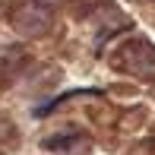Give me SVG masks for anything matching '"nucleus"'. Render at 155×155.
I'll return each instance as SVG.
<instances>
[{"label": "nucleus", "instance_id": "nucleus-1", "mask_svg": "<svg viewBox=\"0 0 155 155\" xmlns=\"http://www.w3.org/2000/svg\"><path fill=\"white\" fill-rule=\"evenodd\" d=\"M48 22H51V13H48L41 3H32V0L19 3L16 13H13V25H16L19 32H25V35H38V32H45Z\"/></svg>", "mask_w": 155, "mask_h": 155}]
</instances>
